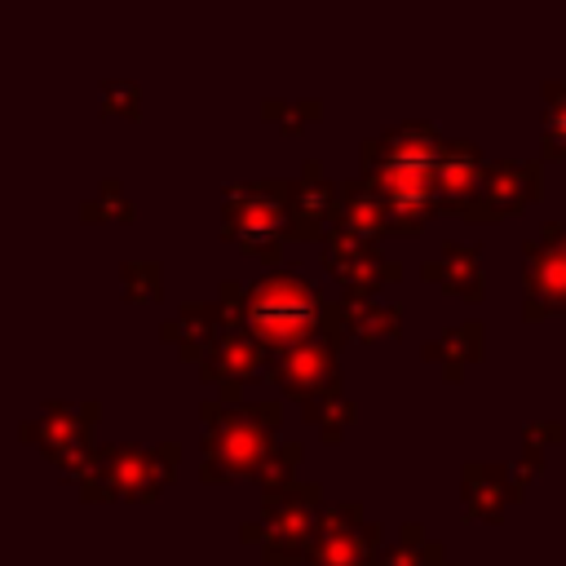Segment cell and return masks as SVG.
<instances>
[{"label": "cell", "instance_id": "obj_1", "mask_svg": "<svg viewBox=\"0 0 566 566\" xmlns=\"http://www.w3.org/2000/svg\"><path fill=\"white\" fill-rule=\"evenodd\" d=\"M217 305L226 323L261 340L270 354H283L310 336H318L336 318V301H327L296 265H270L252 287L226 279L217 287Z\"/></svg>", "mask_w": 566, "mask_h": 566}, {"label": "cell", "instance_id": "obj_2", "mask_svg": "<svg viewBox=\"0 0 566 566\" xmlns=\"http://www.w3.org/2000/svg\"><path fill=\"white\" fill-rule=\"evenodd\" d=\"M203 420V482H234V478H256L261 464L274 451V424L283 420L279 402H221L203 398L199 402Z\"/></svg>", "mask_w": 566, "mask_h": 566}, {"label": "cell", "instance_id": "obj_3", "mask_svg": "<svg viewBox=\"0 0 566 566\" xmlns=\"http://www.w3.org/2000/svg\"><path fill=\"white\" fill-rule=\"evenodd\" d=\"M181 442H106L93 451V460L75 473L80 500H133L150 504L177 473Z\"/></svg>", "mask_w": 566, "mask_h": 566}, {"label": "cell", "instance_id": "obj_4", "mask_svg": "<svg viewBox=\"0 0 566 566\" xmlns=\"http://www.w3.org/2000/svg\"><path fill=\"white\" fill-rule=\"evenodd\" d=\"M221 195V239L248 256H279L292 230V181H230Z\"/></svg>", "mask_w": 566, "mask_h": 566}, {"label": "cell", "instance_id": "obj_5", "mask_svg": "<svg viewBox=\"0 0 566 566\" xmlns=\"http://www.w3.org/2000/svg\"><path fill=\"white\" fill-rule=\"evenodd\" d=\"M97 420H102L97 402H40V411L18 424V438L27 447H35L49 464H57L75 478L97 451V442H93Z\"/></svg>", "mask_w": 566, "mask_h": 566}, {"label": "cell", "instance_id": "obj_6", "mask_svg": "<svg viewBox=\"0 0 566 566\" xmlns=\"http://www.w3.org/2000/svg\"><path fill=\"white\" fill-rule=\"evenodd\" d=\"M323 486L318 482H292L274 495H261V526L265 562H305V548L314 539V526L323 517Z\"/></svg>", "mask_w": 566, "mask_h": 566}, {"label": "cell", "instance_id": "obj_7", "mask_svg": "<svg viewBox=\"0 0 566 566\" xmlns=\"http://www.w3.org/2000/svg\"><path fill=\"white\" fill-rule=\"evenodd\" d=\"M340 345H345V332H340V310H336V318L318 336H310V340H301V345H292L283 354H270L265 380L274 389H283V398L305 402V398L340 385V363H336Z\"/></svg>", "mask_w": 566, "mask_h": 566}, {"label": "cell", "instance_id": "obj_8", "mask_svg": "<svg viewBox=\"0 0 566 566\" xmlns=\"http://www.w3.org/2000/svg\"><path fill=\"white\" fill-rule=\"evenodd\" d=\"M380 553H385L380 526L367 522L358 500H340L323 509L301 566H371Z\"/></svg>", "mask_w": 566, "mask_h": 566}, {"label": "cell", "instance_id": "obj_9", "mask_svg": "<svg viewBox=\"0 0 566 566\" xmlns=\"http://www.w3.org/2000/svg\"><path fill=\"white\" fill-rule=\"evenodd\" d=\"M544 199V164L539 159H482V177L464 221H500L517 217Z\"/></svg>", "mask_w": 566, "mask_h": 566}, {"label": "cell", "instance_id": "obj_10", "mask_svg": "<svg viewBox=\"0 0 566 566\" xmlns=\"http://www.w3.org/2000/svg\"><path fill=\"white\" fill-rule=\"evenodd\" d=\"M323 265L340 283L345 301H376V292L385 283L402 279V261H389L380 252V243L358 239V234H349L340 226H332L327 239H323Z\"/></svg>", "mask_w": 566, "mask_h": 566}, {"label": "cell", "instance_id": "obj_11", "mask_svg": "<svg viewBox=\"0 0 566 566\" xmlns=\"http://www.w3.org/2000/svg\"><path fill=\"white\" fill-rule=\"evenodd\" d=\"M447 146H451V137H442L438 124L407 119V124H394L380 137L363 142L358 159H363V172H371V168H442Z\"/></svg>", "mask_w": 566, "mask_h": 566}, {"label": "cell", "instance_id": "obj_12", "mask_svg": "<svg viewBox=\"0 0 566 566\" xmlns=\"http://www.w3.org/2000/svg\"><path fill=\"white\" fill-rule=\"evenodd\" d=\"M265 367H270V349H265L261 340H252L248 332L230 327V332H221V336H217V345L203 354L199 376L217 389V398H221V402H243V394H239V389H243L248 380L265 376Z\"/></svg>", "mask_w": 566, "mask_h": 566}, {"label": "cell", "instance_id": "obj_13", "mask_svg": "<svg viewBox=\"0 0 566 566\" xmlns=\"http://www.w3.org/2000/svg\"><path fill=\"white\" fill-rule=\"evenodd\" d=\"M336 203H340V186H332L323 177L318 159L301 164V177H292V199H287V243H323L332 221H336Z\"/></svg>", "mask_w": 566, "mask_h": 566}, {"label": "cell", "instance_id": "obj_14", "mask_svg": "<svg viewBox=\"0 0 566 566\" xmlns=\"http://www.w3.org/2000/svg\"><path fill=\"white\" fill-rule=\"evenodd\" d=\"M566 310V256L544 239L522 243V318L539 323Z\"/></svg>", "mask_w": 566, "mask_h": 566}, {"label": "cell", "instance_id": "obj_15", "mask_svg": "<svg viewBox=\"0 0 566 566\" xmlns=\"http://www.w3.org/2000/svg\"><path fill=\"white\" fill-rule=\"evenodd\" d=\"M460 495H464V517H473V522H500L504 509L517 500L513 469L491 464V460H473L460 473Z\"/></svg>", "mask_w": 566, "mask_h": 566}, {"label": "cell", "instance_id": "obj_16", "mask_svg": "<svg viewBox=\"0 0 566 566\" xmlns=\"http://www.w3.org/2000/svg\"><path fill=\"white\" fill-rule=\"evenodd\" d=\"M221 332H230V323H226V310L217 301H186L177 310V318L159 327V336L164 340H177V354L186 363H195V367L203 363V354L217 345Z\"/></svg>", "mask_w": 566, "mask_h": 566}, {"label": "cell", "instance_id": "obj_17", "mask_svg": "<svg viewBox=\"0 0 566 566\" xmlns=\"http://www.w3.org/2000/svg\"><path fill=\"white\" fill-rule=\"evenodd\" d=\"M332 226H340V230H349L358 239L380 243L389 234V203L371 190L367 177H354V181L340 186V203H336V221Z\"/></svg>", "mask_w": 566, "mask_h": 566}, {"label": "cell", "instance_id": "obj_18", "mask_svg": "<svg viewBox=\"0 0 566 566\" xmlns=\"http://www.w3.org/2000/svg\"><path fill=\"white\" fill-rule=\"evenodd\" d=\"M420 274H424L429 283H438L447 296L482 301V292H486V287H482V265H478V252H473L469 243H455V239H447V243L438 248V256L420 265Z\"/></svg>", "mask_w": 566, "mask_h": 566}, {"label": "cell", "instance_id": "obj_19", "mask_svg": "<svg viewBox=\"0 0 566 566\" xmlns=\"http://www.w3.org/2000/svg\"><path fill=\"white\" fill-rule=\"evenodd\" d=\"M478 177H482V155H478V146L451 137V146H447V155H442V168H438L442 208H447L451 217H464V208L473 203Z\"/></svg>", "mask_w": 566, "mask_h": 566}, {"label": "cell", "instance_id": "obj_20", "mask_svg": "<svg viewBox=\"0 0 566 566\" xmlns=\"http://www.w3.org/2000/svg\"><path fill=\"white\" fill-rule=\"evenodd\" d=\"M482 340H486L482 323L469 318V323H455V327L438 332L433 340H424V345H420V358L433 363V367L442 371V380H460L464 367L482 358Z\"/></svg>", "mask_w": 566, "mask_h": 566}, {"label": "cell", "instance_id": "obj_21", "mask_svg": "<svg viewBox=\"0 0 566 566\" xmlns=\"http://www.w3.org/2000/svg\"><path fill=\"white\" fill-rule=\"evenodd\" d=\"M340 310V332L345 340H385V336H402V305L398 301H336Z\"/></svg>", "mask_w": 566, "mask_h": 566}, {"label": "cell", "instance_id": "obj_22", "mask_svg": "<svg viewBox=\"0 0 566 566\" xmlns=\"http://www.w3.org/2000/svg\"><path fill=\"white\" fill-rule=\"evenodd\" d=\"M301 416H305L310 424H318L323 442H340V438H345V429L354 424L358 407H354V398H349L340 385H332V389H323V394L305 398V402H301Z\"/></svg>", "mask_w": 566, "mask_h": 566}, {"label": "cell", "instance_id": "obj_23", "mask_svg": "<svg viewBox=\"0 0 566 566\" xmlns=\"http://www.w3.org/2000/svg\"><path fill=\"white\" fill-rule=\"evenodd\" d=\"M371 566H455V562H447V548L438 539H429L420 522H407L402 535H398V544L385 548Z\"/></svg>", "mask_w": 566, "mask_h": 566}, {"label": "cell", "instance_id": "obj_24", "mask_svg": "<svg viewBox=\"0 0 566 566\" xmlns=\"http://www.w3.org/2000/svg\"><path fill=\"white\" fill-rule=\"evenodd\" d=\"M119 283L133 305H155L164 296V265L155 256H128L119 265Z\"/></svg>", "mask_w": 566, "mask_h": 566}, {"label": "cell", "instance_id": "obj_25", "mask_svg": "<svg viewBox=\"0 0 566 566\" xmlns=\"http://www.w3.org/2000/svg\"><path fill=\"white\" fill-rule=\"evenodd\" d=\"M539 146L544 155H566V80L544 84V119H539Z\"/></svg>", "mask_w": 566, "mask_h": 566}, {"label": "cell", "instance_id": "obj_26", "mask_svg": "<svg viewBox=\"0 0 566 566\" xmlns=\"http://www.w3.org/2000/svg\"><path fill=\"white\" fill-rule=\"evenodd\" d=\"M301 455H305V447H301L296 438H287V442H274L270 460H265V464H261V473H256V486H261V495H274V491H283V486H292V473H296Z\"/></svg>", "mask_w": 566, "mask_h": 566}, {"label": "cell", "instance_id": "obj_27", "mask_svg": "<svg viewBox=\"0 0 566 566\" xmlns=\"http://www.w3.org/2000/svg\"><path fill=\"white\" fill-rule=\"evenodd\" d=\"M80 217H84V221H106V217H111V221H133L137 208H133V199L124 195V186H119L115 177H106V181L97 186V195L80 203Z\"/></svg>", "mask_w": 566, "mask_h": 566}, {"label": "cell", "instance_id": "obj_28", "mask_svg": "<svg viewBox=\"0 0 566 566\" xmlns=\"http://www.w3.org/2000/svg\"><path fill=\"white\" fill-rule=\"evenodd\" d=\"M261 115H265L270 124H279L283 133H301L305 124L323 119V102H318V97H305V102H279V97H265V102H261Z\"/></svg>", "mask_w": 566, "mask_h": 566}, {"label": "cell", "instance_id": "obj_29", "mask_svg": "<svg viewBox=\"0 0 566 566\" xmlns=\"http://www.w3.org/2000/svg\"><path fill=\"white\" fill-rule=\"evenodd\" d=\"M137 106H142V88L133 80H102V111L137 115Z\"/></svg>", "mask_w": 566, "mask_h": 566}, {"label": "cell", "instance_id": "obj_30", "mask_svg": "<svg viewBox=\"0 0 566 566\" xmlns=\"http://www.w3.org/2000/svg\"><path fill=\"white\" fill-rule=\"evenodd\" d=\"M535 239H544V243H548V248H557V252H562V256H566V221H544V226H539V234H535Z\"/></svg>", "mask_w": 566, "mask_h": 566}, {"label": "cell", "instance_id": "obj_31", "mask_svg": "<svg viewBox=\"0 0 566 566\" xmlns=\"http://www.w3.org/2000/svg\"><path fill=\"white\" fill-rule=\"evenodd\" d=\"M239 539H243V544H265V526H261V517H256V522H243V526H239Z\"/></svg>", "mask_w": 566, "mask_h": 566}, {"label": "cell", "instance_id": "obj_32", "mask_svg": "<svg viewBox=\"0 0 566 566\" xmlns=\"http://www.w3.org/2000/svg\"><path fill=\"white\" fill-rule=\"evenodd\" d=\"M261 566H301V562H261Z\"/></svg>", "mask_w": 566, "mask_h": 566}]
</instances>
